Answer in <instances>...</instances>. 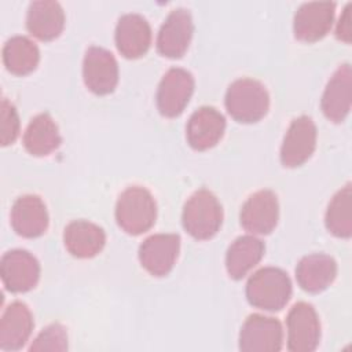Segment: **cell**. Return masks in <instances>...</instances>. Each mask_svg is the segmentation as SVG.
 <instances>
[{"instance_id":"cell-1","label":"cell","mask_w":352,"mask_h":352,"mask_svg":"<svg viewBox=\"0 0 352 352\" xmlns=\"http://www.w3.org/2000/svg\"><path fill=\"white\" fill-rule=\"evenodd\" d=\"M228 114L238 122L253 124L265 117L270 95L263 82L243 77L230 84L224 99Z\"/></svg>"},{"instance_id":"cell-2","label":"cell","mask_w":352,"mask_h":352,"mask_svg":"<svg viewBox=\"0 0 352 352\" xmlns=\"http://www.w3.org/2000/svg\"><path fill=\"white\" fill-rule=\"evenodd\" d=\"M289 275L276 267H264L256 271L246 283V298L250 305L275 312L280 311L292 297Z\"/></svg>"},{"instance_id":"cell-3","label":"cell","mask_w":352,"mask_h":352,"mask_svg":"<svg viewBox=\"0 0 352 352\" xmlns=\"http://www.w3.org/2000/svg\"><path fill=\"white\" fill-rule=\"evenodd\" d=\"M157 219V204L153 194L142 186L125 188L116 204L118 227L129 235L148 231Z\"/></svg>"},{"instance_id":"cell-4","label":"cell","mask_w":352,"mask_h":352,"mask_svg":"<svg viewBox=\"0 0 352 352\" xmlns=\"http://www.w3.org/2000/svg\"><path fill=\"white\" fill-rule=\"evenodd\" d=\"M184 230L195 239H210L217 234L223 223V208L217 197L199 188L184 204L182 213Z\"/></svg>"},{"instance_id":"cell-5","label":"cell","mask_w":352,"mask_h":352,"mask_svg":"<svg viewBox=\"0 0 352 352\" xmlns=\"http://www.w3.org/2000/svg\"><path fill=\"white\" fill-rule=\"evenodd\" d=\"M195 81L192 74L182 67H170L161 78L155 102L158 111L168 118L183 113L194 92Z\"/></svg>"},{"instance_id":"cell-6","label":"cell","mask_w":352,"mask_h":352,"mask_svg":"<svg viewBox=\"0 0 352 352\" xmlns=\"http://www.w3.org/2000/svg\"><path fill=\"white\" fill-rule=\"evenodd\" d=\"M287 349L290 352L315 351L320 340V322L315 308L304 301L294 304L286 318Z\"/></svg>"},{"instance_id":"cell-7","label":"cell","mask_w":352,"mask_h":352,"mask_svg":"<svg viewBox=\"0 0 352 352\" xmlns=\"http://www.w3.org/2000/svg\"><path fill=\"white\" fill-rule=\"evenodd\" d=\"M82 78L85 87L95 95L111 94L118 84L117 59L103 47H89L82 60Z\"/></svg>"},{"instance_id":"cell-8","label":"cell","mask_w":352,"mask_h":352,"mask_svg":"<svg viewBox=\"0 0 352 352\" xmlns=\"http://www.w3.org/2000/svg\"><path fill=\"white\" fill-rule=\"evenodd\" d=\"M283 345V329L278 319L253 314L239 331V349L243 352H278Z\"/></svg>"},{"instance_id":"cell-9","label":"cell","mask_w":352,"mask_h":352,"mask_svg":"<svg viewBox=\"0 0 352 352\" xmlns=\"http://www.w3.org/2000/svg\"><path fill=\"white\" fill-rule=\"evenodd\" d=\"M316 125L308 116H300L289 125L280 146V162L297 168L307 162L316 148Z\"/></svg>"},{"instance_id":"cell-10","label":"cell","mask_w":352,"mask_h":352,"mask_svg":"<svg viewBox=\"0 0 352 352\" xmlns=\"http://www.w3.org/2000/svg\"><path fill=\"white\" fill-rule=\"evenodd\" d=\"M0 276L8 292L26 293L40 279V263L25 249L8 250L0 260Z\"/></svg>"},{"instance_id":"cell-11","label":"cell","mask_w":352,"mask_h":352,"mask_svg":"<svg viewBox=\"0 0 352 352\" xmlns=\"http://www.w3.org/2000/svg\"><path fill=\"white\" fill-rule=\"evenodd\" d=\"M194 22L187 8H175L165 18L157 36V51L170 59L182 58L191 41Z\"/></svg>"},{"instance_id":"cell-12","label":"cell","mask_w":352,"mask_h":352,"mask_svg":"<svg viewBox=\"0 0 352 352\" xmlns=\"http://www.w3.org/2000/svg\"><path fill=\"white\" fill-rule=\"evenodd\" d=\"M278 219V197L271 190H258L253 192L245 201L239 213L241 226L253 235L270 234L276 227Z\"/></svg>"},{"instance_id":"cell-13","label":"cell","mask_w":352,"mask_h":352,"mask_svg":"<svg viewBox=\"0 0 352 352\" xmlns=\"http://www.w3.org/2000/svg\"><path fill=\"white\" fill-rule=\"evenodd\" d=\"M180 250L177 234H154L139 246V261L153 276H165L173 268Z\"/></svg>"},{"instance_id":"cell-14","label":"cell","mask_w":352,"mask_h":352,"mask_svg":"<svg viewBox=\"0 0 352 352\" xmlns=\"http://www.w3.org/2000/svg\"><path fill=\"white\" fill-rule=\"evenodd\" d=\"M336 4L333 1H309L301 4L293 19L294 37L314 43L323 38L334 22Z\"/></svg>"},{"instance_id":"cell-15","label":"cell","mask_w":352,"mask_h":352,"mask_svg":"<svg viewBox=\"0 0 352 352\" xmlns=\"http://www.w3.org/2000/svg\"><path fill=\"white\" fill-rule=\"evenodd\" d=\"M48 212L44 201L36 194H25L15 199L10 212L12 230L23 238H37L48 228Z\"/></svg>"},{"instance_id":"cell-16","label":"cell","mask_w":352,"mask_h":352,"mask_svg":"<svg viewBox=\"0 0 352 352\" xmlns=\"http://www.w3.org/2000/svg\"><path fill=\"white\" fill-rule=\"evenodd\" d=\"M224 131V116L212 106H202L190 116L186 126V139L194 150L204 151L214 147L223 138Z\"/></svg>"},{"instance_id":"cell-17","label":"cell","mask_w":352,"mask_h":352,"mask_svg":"<svg viewBox=\"0 0 352 352\" xmlns=\"http://www.w3.org/2000/svg\"><path fill=\"white\" fill-rule=\"evenodd\" d=\"M352 103V69L342 63L333 73L323 91L320 107L324 117L333 122H342L349 114Z\"/></svg>"},{"instance_id":"cell-18","label":"cell","mask_w":352,"mask_h":352,"mask_svg":"<svg viewBox=\"0 0 352 352\" xmlns=\"http://www.w3.org/2000/svg\"><path fill=\"white\" fill-rule=\"evenodd\" d=\"M114 40L118 52L124 58H140L151 45L150 23L140 14H124L117 22Z\"/></svg>"},{"instance_id":"cell-19","label":"cell","mask_w":352,"mask_h":352,"mask_svg":"<svg viewBox=\"0 0 352 352\" xmlns=\"http://www.w3.org/2000/svg\"><path fill=\"white\" fill-rule=\"evenodd\" d=\"M33 315L25 302L14 301L0 319V348L3 351L21 349L33 331Z\"/></svg>"},{"instance_id":"cell-20","label":"cell","mask_w":352,"mask_h":352,"mask_svg":"<svg viewBox=\"0 0 352 352\" xmlns=\"http://www.w3.org/2000/svg\"><path fill=\"white\" fill-rule=\"evenodd\" d=\"M65 28V11L58 1H32L26 12L28 32L41 41L56 38Z\"/></svg>"},{"instance_id":"cell-21","label":"cell","mask_w":352,"mask_h":352,"mask_svg":"<svg viewBox=\"0 0 352 352\" xmlns=\"http://www.w3.org/2000/svg\"><path fill=\"white\" fill-rule=\"evenodd\" d=\"M66 250L77 258H91L102 252L106 234L102 227L88 220H74L63 230Z\"/></svg>"},{"instance_id":"cell-22","label":"cell","mask_w":352,"mask_h":352,"mask_svg":"<svg viewBox=\"0 0 352 352\" xmlns=\"http://www.w3.org/2000/svg\"><path fill=\"white\" fill-rule=\"evenodd\" d=\"M337 276L336 260L324 253L304 256L296 267V279L300 287L308 293L326 290Z\"/></svg>"},{"instance_id":"cell-23","label":"cell","mask_w":352,"mask_h":352,"mask_svg":"<svg viewBox=\"0 0 352 352\" xmlns=\"http://www.w3.org/2000/svg\"><path fill=\"white\" fill-rule=\"evenodd\" d=\"M23 147L34 157H44L55 151L62 138L54 118L50 113H40L30 120L23 133Z\"/></svg>"},{"instance_id":"cell-24","label":"cell","mask_w":352,"mask_h":352,"mask_svg":"<svg viewBox=\"0 0 352 352\" xmlns=\"http://www.w3.org/2000/svg\"><path fill=\"white\" fill-rule=\"evenodd\" d=\"M264 242L254 235L238 236L227 249L226 268L230 278L242 279L263 258Z\"/></svg>"},{"instance_id":"cell-25","label":"cell","mask_w":352,"mask_h":352,"mask_svg":"<svg viewBox=\"0 0 352 352\" xmlns=\"http://www.w3.org/2000/svg\"><path fill=\"white\" fill-rule=\"evenodd\" d=\"M40 62V51L34 41L26 36H12L3 47V63L15 76L32 73Z\"/></svg>"},{"instance_id":"cell-26","label":"cell","mask_w":352,"mask_h":352,"mask_svg":"<svg viewBox=\"0 0 352 352\" xmlns=\"http://www.w3.org/2000/svg\"><path fill=\"white\" fill-rule=\"evenodd\" d=\"M326 228L337 238L352 235V187L346 183L331 198L324 216Z\"/></svg>"},{"instance_id":"cell-27","label":"cell","mask_w":352,"mask_h":352,"mask_svg":"<svg viewBox=\"0 0 352 352\" xmlns=\"http://www.w3.org/2000/svg\"><path fill=\"white\" fill-rule=\"evenodd\" d=\"M67 348L66 329L59 323H51L37 334L29 351H66Z\"/></svg>"},{"instance_id":"cell-28","label":"cell","mask_w":352,"mask_h":352,"mask_svg":"<svg viewBox=\"0 0 352 352\" xmlns=\"http://www.w3.org/2000/svg\"><path fill=\"white\" fill-rule=\"evenodd\" d=\"M19 116L15 106L6 98L1 99V146L12 144L19 135Z\"/></svg>"},{"instance_id":"cell-29","label":"cell","mask_w":352,"mask_h":352,"mask_svg":"<svg viewBox=\"0 0 352 352\" xmlns=\"http://www.w3.org/2000/svg\"><path fill=\"white\" fill-rule=\"evenodd\" d=\"M351 11H352V3H348L337 22L336 28V36L338 40L344 43H351L352 37V28H351Z\"/></svg>"}]
</instances>
